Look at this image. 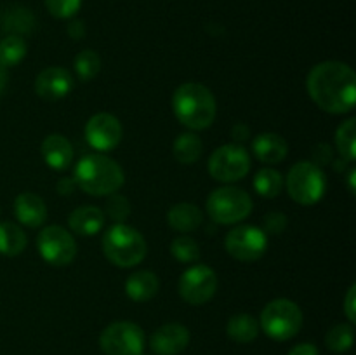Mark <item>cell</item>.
I'll return each mask as SVG.
<instances>
[{
    "label": "cell",
    "instance_id": "obj_1",
    "mask_svg": "<svg viewBox=\"0 0 356 355\" xmlns=\"http://www.w3.org/2000/svg\"><path fill=\"white\" fill-rule=\"evenodd\" d=\"M308 94L323 111L339 115L353 110L356 100V75L341 61H323L309 72Z\"/></svg>",
    "mask_w": 356,
    "mask_h": 355
},
{
    "label": "cell",
    "instance_id": "obj_2",
    "mask_svg": "<svg viewBox=\"0 0 356 355\" xmlns=\"http://www.w3.org/2000/svg\"><path fill=\"white\" fill-rule=\"evenodd\" d=\"M172 110L181 124L191 131H202L214 122L218 104L214 94L207 87L197 82H186L174 90Z\"/></svg>",
    "mask_w": 356,
    "mask_h": 355
},
{
    "label": "cell",
    "instance_id": "obj_3",
    "mask_svg": "<svg viewBox=\"0 0 356 355\" xmlns=\"http://www.w3.org/2000/svg\"><path fill=\"white\" fill-rule=\"evenodd\" d=\"M124 171L113 159L99 153L86 155L75 166V184L94 197H106L120 190Z\"/></svg>",
    "mask_w": 356,
    "mask_h": 355
},
{
    "label": "cell",
    "instance_id": "obj_4",
    "mask_svg": "<svg viewBox=\"0 0 356 355\" xmlns=\"http://www.w3.org/2000/svg\"><path fill=\"white\" fill-rule=\"evenodd\" d=\"M146 251L145 237L124 223H117L103 235V253L115 267H136L145 260Z\"/></svg>",
    "mask_w": 356,
    "mask_h": 355
},
{
    "label": "cell",
    "instance_id": "obj_5",
    "mask_svg": "<svg viewBox=\"0 0 356 355\" xmlns=\"http://www.w3.org/2000/svg\"><path fill=\"white\" fill-rule=\"evenodd\" d=\"M302 326V312L291 299H273L261 313V327L270 338L285 341L294 338Z\"/></svg>",
    "mask_w": 356,
    "mask_h": 355
},
{
    "label": "cell",
    "instance_id": "obj_6",
    "mask_svg": "<svg viewBox=\"0 0 356 355\" xmlns=\"http://www.w3.org/2000/svg\"><path fill=\"white\" fill-rule=\"evenodd\" d=\"M250 211H252V198L242 188H218L207 198L209 216L221 225L240 223L250 214Z\"/></svg>",
    "mask_w": 356,
    "mask_h": 355
},
{
    "label": "cell",
    "instance_id": "obj_7",
    "mask_svg": "<svg viewBox=\"0 0 356 355\" xmlns=\"http://www.w3.org/2000/svg\"><path fill=\"white\" fill-rule=\"evenodd\" d=\"M287 191L298 204H316L325 194V176L322 169L308 160L292 166L287 176Z\"/></svg>",
    "mask_w": 356,
    "mask_h": 355
},
{
    "label": "cell",
    "instance_id": "obj_8",
    "mask_svg": "<svg viewBox=\"0 0 356 355\" xmlns=\"http://www.w3.org/2000/svg\"><path fill=\"white\" fill-rule=\"evenodd\" d=\"M146 338L134 322H113L101 333V350L106 355H141Z\"/></svg>",
    "mask_w": 356,
    "mask_h": 355
},
{
    "label": "cell",
    "instance_id": "obj_9",
    "mask_svg": "<svg viewBox=\"0 0 356 355\" xmlns=\"http://www.w3.org/2000/svg\"><path fill=\"white\" fill-rule=\"evenodd\" d=\"M250 169V157L245 148L240 145H222L216 150L209 159V173L214 180L221 183H233L242 178Z\"/></svg>",
    "mask_w": 356,
    "mask_h": 355
},
{
    "label": "cell",
    "instance_id": "obj_10",
    "mask_svg": "<svg viewBox=\"0 0 356 355\" xmlns=\"http://www.w3.org/2000/svg\"><path fill=\"white\" fill-rule=\"evenodd\" d=\"M226 251L238 261H256L266 253L268 237L261 228L252 225H240L226 235Z\"/></svg>",
    "mask_w": 356,
    "mask_h": 355
},
{
    "label": "cell",
    "instance_id": "obj_11",
    "mask_svg": "<svg viewBox=\"0 0 356 355\" xmlns=\"http://www.w3.org/2000/svg\"><path fill=\"white\" fill-rule=\"evenodd\" d=\"M218 291L216 271L207 265H193L179 278V294L190 305H204Z\"/></svg>",
    "mask_w": 356,
    "mask_h": 355
},
{
    "label": "cell",
    "instance_id": "obj_12",
    "mask_svg": "<svg viewBox=\"0 0 356 355\" xmlns=\"http://www.w3.org/2000/svg\"><path fill=\"white\" fill-rule=\"evenodd\" d=\"M40 256L54 267H65L70 265L76 256L75 239L58 225L47 226L40 232L37 240Z\"/></svg>",
    "mask_w": 356,
    "mask_h": 355
},
{
    "label": "cell",
    "instance_id": "obj_13",
    "mask_svg": "<svg viewBox=\"0 0 356 355\" xmlns=\"http://www.w3.org/2000/svg\"><path fill=\"white\" fill-rule=\"evenodd\" d=\"M122 124L115 115L96 113L86 125V138L92 148L99 152H110L120 143Z\"/></svg>",
    "mask_w": 356,
    "mask_h": 355
},
{
    "label": "cell",
    "instance_id": "obj_14",
    "mask_svg": "<svg viewBox=\"0 0 356 355\" xmlns=\"http://www.w3.org/2000/svg\"><path fill=\"white\" fill-rule=\"evenodd\" d=\"M73 89V77L68 70L51 66L42 70L35 79V93L47 101L61 100Z\"/></svg>",
    "mask_w": 356,
    "mask_h": 355
},
{
    "label": "cell",
    "instance_id": "obj_15",
    "mask_svg": "<svg viewBox=\"0 0 356 355\" xmlns=\"http://www.w3.org/2000/svg\"><path fill=\"white\" fill-rule=\"evenodd\" d=\"M190 343V331L183 324H165L149 338V347L156 355H177Z\"/></svg>",
    "mask_w": 356,
    "mask_h": 355
},
{
    "label": "cell",
    "instance_id": "obj_16",
    "mask_svg": "<svg viewBox=\"0 0 356 355\" xmlns=\"http://www.w3.org/2000/svg\"><path fill=\"white\" fill-rule=\"evenodd\" d=\"M14 212H16V218L23 225L30 226V228L42 226L47 219L45 202L38 195L31 194V191H24V194L17 195L16 200H14Z\"/></svg>",
    "mask_w": 356,
    "mask_h": 355
},
{
    "label": "cell",
    "instance_id": "obj_17",
    "mask_svg": "<svg viewBox=\"0 0 356 355\" xmlns=\"http://www.w3.org/2000/svg\"><path fill=\"white\" fill-rule=\"evenodd\" d=\"M42 157L45 164L56 171L68 169L70 164L73 162V146L65 136L61 134H49L42 141Z\"/></svg>",
    "mask_w": 356,
    "mask_h": 355
},
{
    "label": "cell",
    "instance_id": "obj_18",
    "mask_svg": "<svg viewBox=\"0 0 356 355\" xmlns=\"http://www.w3.org/2000/svg\"><path fill=\"white\" fill-rule=\"evenodd\" d=\"M254 155L263 164H280L287 157L289 145L280 134L263 132L252 143Z\"/></svg>",
    "mask_w": 356,
    "mask_h": 355
},
{
    "label": "cell",
    "instance_id": "obj_19",
    "mask_svg": "<svg viewBox=\"0 0 356 355\" xmlns=\"http://www.w3.org/2000/svg\"><path fill=\"white\" fill-rule=\"evenodd\" d=\"M70 228L82 237L96 235L104 226V212L92 205H83L75 209L68 218Z\"/></svg>",
    "mask_w": 356,
    "mask_h": 355
},
{
    "label": "cell",
    "instance_id": "obj_20",
    "mask_svg": "<svg viewBox=\"0 0 356 355\" xmlns=\"http://www.w3.org/2000/svg\"><path fill=\"white\" fill-rule=\"evenodd\" d=\"M0 21H2V28L7 33L17 35V37L31 33L35 28L33 14L23 6H10L3 9L0 14Z\"/></svg>",
    "mask_w": 356,
    "mask_h": 355
},
{
    "label": "cell",
    "instance_id": "obj_21",
    "mask_svg": "<svg viewBox=\"0 0 356 355\" xmlns=\"http://www.w3.org/2000/svg\"><path fill=\"white\" fill-rule=\"evenodd\" d=\"M202 211L195 204L190 202H181L170 207L167 214V221L174 230L181 233H188L197 230L202 225Z\"/></svg>",
    "mask_w": 356,
    "mask_h": 355
},
{
    "label": "cell",
    "instance_id": "obj_22",
    "mask_svg": "<svg viewBox=\"0 0 356 355\" xmlns=\"http://www.w3.org/2000/svg\"><path fill=\"white\" fill-rule=\"evenodd\" d=\"M125 292L134 301H148L159 292V278L153 271H136L125 282Z\"/></svg>",
    "mask_w": 356,
    "mask_h": 355
},
{
    "label": "cell",
    "instance_id": "obj_23",
    "mask_svg": "<svg viewBox=\"0 0 356 355\" xmlns=\"http://www.w3.org/2000/svg\"><path fill=\"white\" fill-rule=\"evenodd\" d=\"M226 333L236 343H250L259 334V322L249 313H238L228 320Z\"/></svg>",
    "mask_w": 356,
    "mask_h": 355
},
{
    "label": "cell",
    "instance_id": "obj_24",
    "mask_svg": "<svg viewBox=\"0 0 356 355\" xmlns=\"http://www.w3.org/2000/svg\"><path fill=\"white\" fill-rule=\"evenodd\" d=\"M26 247V235L17 225L10 221H0V254L17 256Z\"/></svg>",
    "mask_w": 356,
    "mask_h": 355
},
{
    "label": "cell",
    "instance_id": "obj_25",
    "mask_svg": "<svg viewBox=\"0 0 356 355\" xmlns=\"http://www.w3.org/2000/svg\"><path fill=\"white\" fill-rule=\"evenodd\" d=\"M202 148H204V143L197 134L184 132L174 141V157L184 166H190V164H195L200 159Z\"/></svg>",
    "mask_w": 356,
    "mask_h": 355
},
{
    "label": "cell",
    "instance_id": "obj_26",
    "mask_svg": "<svg viewBox=\"0 0 356 355\" xmlns=\"http://www.w3.org/2000/svg\"><path fill=\"white\" fill-rule=\"evenodd\" d=\"M254 188L263 197L273 198L284 188V178H282V174L278 171L271 169V167H264L254 178Z\"/></svg>",
    "mask_w": 356,
    "mask_h": 355
},
{
    "label": "cell",
    "instance_id": "obj_27",
    "mask_svg": "<svg viewBox=\"0 0 356 355\" xmlns=\"http://www.w3.org/2000/svg\"><path fill=\"white\" fill-rule=\"evenodd\" d=\"M336 145L344 160L353 162L356 157V120L348 118L336 132Z\"/></svg>",
    "mask_w": 356,
    "mask_h": 355
},
{
    "label": "cell",
    "instance_id": "obj_28",
    "mask_svg": "<svg viewBox=\"0 0 356 355\" xmlns=\"http://www.w3.org/2000/svg\"><path fill=\"white\" fill-rule=\"evenodd\" d=\"M26 56V42L23 37L17 35H7L2 42H0V65L3 68L7 66H14Z\"/></svg>",
    "mask_w": 356,
    "mask_h": 355
},
{
    "label": "cell",
    "instance_id": "obj_29",
    "mask_svg": "<svg viewBox=\"0 0 356 355\" xmlns=\"http://www.w3.org/2000/svg\"><path fill=\"white\" fill-rule=\"evenodd\" d=\"M353 327L350 324H337L332 329L327 333L325 336V345L327 348H330L336 354H343V352H348L353 345Z\"/></svg>",
    "mask_w": 356,
    "mask_h": 355
},
{
    "label": "cell",
    "instance_id": "obj_30",
    "mask_svg": "<svg viewBox=\"0 0 356 355\" xmlns=\"http://www.w3.org/2000/svg\"><path fill=\"white\" fill-rule=\"evenodd\" d=\"M170 254L181 263H193L200 258V247L190 235H179L170 244Z\"/></svg>",
    "mask_w": 356,
    "mask_h": 355
},
{
    "label": "cell",
    "instance_id": "obj_31",
    "mask_svg": "<svg viewBox=\"0 0 356 355\" xmlns=\"http://www.w3.org/2000/svg\"><path fill=\"white\" fill-rule=\"evenodd\" d=\"M73 66H75V72H76V75L80 77V80H83V82H89V80H92L94 77L99 73L101 59H99V56H97L96 51L86 49V51H82L79 56H76Z\"/></svg>",
    "mask_w": 356,
    "mask_h": 355
},
{
    "label": "cell",
    "instance_id": "obj_32",
    "mask_svg": "<svg viewBox=\"0 0 356 355\" xmlns=\"http://www.w3.org/2000/svg\"><path fill=\"white\" fill-rule=\"evenodd\" d=\"M106 216L113 221L122 223L127 219V216L131 214V204H129L127 198L124 195L111 194L110 198L106 202V209H104Z\"/></svg>",
    "mask_w": 356,
    "mask_h": 355
},
{
    "label": "cell",
    "instance_id": "obj_33",
    "mask_svg": "<svg viewBox=\"0 0 356 355\" xmlns=\"http://www.w3.org/2000/svg\"><path fill=\"white\" fill-rule=\"evenodd\" d=\"M82 0H45L49 13L58 19H68L79 13Z\"/></svg>",
    "mask_w": 356,
    "mask_h": 355
},
{
    "label": "cell",
    "instance_id": "obj_34",
    "mask_svg": "<svg viewBox=\"0 0 356 355\" xmlns=\"http://www.w3.org/2000/svg\"><path fill=\"white\" fill-rule=\"evenodd\" d=\"M285 228H287V216L284 212H268L264 216V233L280 235Z\"/></svg>",
    "mask_w": 356,
    "mask_h": 355
},
{
    "label": "cell",
    "instance_id": "obj_35",
    "mask_svg": "<svg viewBox=\"0 0 356 355\" xmlns=\"http://www.w3.org/2000/svg\"><path fill=\"white\" fill-rule=\"evenodd\" d=\"M344 312H346V317L350 319V322H355L356 320V285H351L350 291H348L346 299H344Z\"/></svg>",
    "mask_w": 356,
    "mask_h": 355
},
{
    "label": "cell",
    "instance_id": "obj_36",
    "mask_svg": "<svg viewBox=\"0 0 356 355\" xmlns=\"http://www.w3.org/2000/svg\"><path fill=\"white\" fill-rule=\"evenodd\" d=\"M313 155H315V162L320 164V166L332 162V148L327 143H320L315 152H313Z\"/></svg>",
    "mask_w": 356,
    "mask_h": 355
},
{
    "label": "cell",
    "instance_id": "obj_37",
    "mask_svg": "<svg viewBox=\"0 0 356 355\" xmlns=\"http://www.w3.org/2000/svg\"><path fill=\"white\" fill-rule=\"evenodd\" d=\"M68 35L73 40H80L86 35V26H83V21L75 19L68 24Z\"/></svg>",
    "mask_w": 356,
    "mask_h": 355
},
{
    "label": "cell",
    "instance_id": "obj_38",
    "mask_svg": "<svg viewBox=\"0 0 356 355\" xmlns=\"http://www.w3.org/2000/svg\"><path fill=\"white\" fill-rule=\"evenodd\" d=\"M289 355H318V348L312 343H301V345H296Z\"/></svg>",
    "mask_w": 356,
    "mask_h": 355
},
{
    "label": "cell",
    "instance_id": "obj_39",
    "mask_svg": "<svg viewBox=\"0 0 356 355\" xmlns=\"http://www.w3.org/2000/svg\"><path fill=\"white\" fill-rule=\"evenodd\" d=\"M249 127H247L245 124H236L235 127L232 129V134L236 141H245V139L249 138Z\"/></svg>",
    "mask_w": 356,
    "mask_h": 355
},
{
    "label": "cell",
    "instance_id": "obj_40",
    "mask_svg": "<svg viewBox=\"0 0 356 355\" xmlns=\"http://www.w3.org/2000/svg\"><path fill=\"white\" fill-rule=\"evenodd\" d=\"M75 180H70V178H65L58 183V191L61 195H70L73 190H75Z\"/></svg>",
    "mask_w": 356,
    "mask_h": 355
},
{
    "label": "cell",
    "instance_id": "obj_41",
    "mask_svg": "<svg viewBox=\"0 0 356 355\" xmlns=\"http://www.w3.org/2000/svg\"><path fill=\"white\" fill-rule=\"evenodd\" d=\"M6 86H7V70L0 65V94L3 93Z\"/></svg>",
    "mask_w": 356,
    "mask_h": 355
},
{
    "label": "cell",
    "instance_id": "obj_42",
    "mask_svg": "<svg viewBox=\"0 0 356 355\" xmlns=\"http://www.w3.org/2000/svg\"><path fill=\"white\" fill-rule=\"evenodd\" d=\"M355 178H356V171L351 169L350 176H348V181H350V191H351V194H355Z\"/></svg>",
    "mask_w": 356,
    "mask_h": 355
},
{
    "label": "cell",
    "instance_id": "obj_43",
    "mask_svg": "<svg viewBox=\"0 0 356 355\" xmlns=\"http://www.w3.org/2000/svg\"><path fill=\"white\" fill-rule=\"evenodd\" d=\"M141 355H143V354H141Z\"/></svg>",
    "mask_w": 356,
    "mask_h": 355
}]
</instances>
